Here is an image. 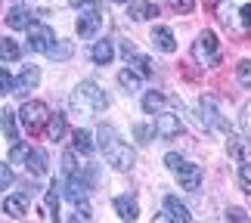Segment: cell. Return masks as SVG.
<instances>
[{
  "instance_id": "obj_1",
  "label": "cell",
  "mask_w": 251,
  "mask_h": 223,
  "mask_svg": "<svg viewBox=\"0 0 251 223\" xmlns=\"http://www.w3.org/2000/svg\"><path fill=\"white\" fill-rule=\"evenodd\" d=\"M96 137H100V149L105 152V158L115 171H130L133 164H137V155L127 143L118 140V133H115L112 124H100V130H96Z\"/></svg>"
},
{
  "instance_id": "obj_2",
  "label": "cell",
  "mask_w": 251,
  "mask_h": 223,
  "mask_svg": "<svg viewBox=\"0 0 251 223\" xmlns=\"http://www.w3.org/2000/svg\"><path fill=\"white\" fill-rule=\"evenodd\" d=\"M217 19L226 31L251 34V0H217Z\"/></svg>"
},
{
  "instance_id": "obj_3",
  "label": "cell",
  "mask_w": 251,
  "mask_h": 223,
  "mask_svg": "<svg viewBox=\"0 0 251 223\" xmlns=\"http://www.w3.org/2000/svg\"><path fill=\"white\" fill-rule=\"evenodd\" d=\"M72 109L81 112V115H100L109 109V96L105 90H100L93 81H81L78 90L72 93Z\"/></svg>"
},
{
  "instance_id": "obj_4",
  "label": "cell",
  "mask_w": 251,
  "mask_h": 223,
  "mask_svg": "<svg viewBox=\"0 0 251 223\" xmlns=\"http://www.w3.org/2000/svg\"><path fill=\"white\" fill-rule=\"evenodd\" d=\"M19 121H22V127L31 133V137H37V133L47 127V121H50V109H47V102L31 99L19 109Z\"/></svg>"
},
{
  "instance_id": "obj_5",
  "label": "cell",
  "mask_w": 251,
  "mask_h": 223,
  "mask_svg": "<svg viewBox=\"0 0 251 223\" xmlns=\"http://www.w3.org/2000/svg\"><path fill=\"white\" fill-rule=\"evenodd\" d=\"M192 59L199 65H217L220 62V41L214 31H201L192 41Z\"/></svg>"
},
{
  "instance_id": "obj_6",
  "label": "cell",
  "mask_w": 251,
  "mask_h": 223,
  "mask_svg": "<svg viewBox=\"0 0 251 223\" xmlns=\"http://www.w3.org/2000/svg\"><path fill=\"white\" fill-rule=\"evenodd\" d=\"M53 44H56V34H53L50 25H44V22L28 25V47H31L34 53H50Z\"/></svg>"
},
{
  "instance_id": "obj_7",
  "label": "cell",
  "mask_w": 251,
  "mask_h": 223,
  "mask_svg": "<svg viewBox=\"0 0 251 223\" xmlns=\"http://www.w3.org/2000/svg\"><path fill=\"white\" fill-rule=\"evenodd\" d=\"M90 186L93 183L84 177L81 171H75V173H69V180H65V186H62V196L69 198V201H75V205H81V201L90 196Z\"/></svg>"
},
{
  "instance_id": "obj_8",
  "label": "cell",
  "mask_w": 251,
  "mask_h": 223,
  "mask_svg": "<svg viewBox=\"0 0 251 223\" xmlns=\"http://www.w3.org/2000/svg\"><path fill=\"white\" fill-rule=\"evenodd\" d=\"M199 115H201V124H205L208 130H226L229 133V124L220 118V112H217V102H214V96H201L199 99Z\"/></svg>"
},
{
  "instance_id": "obj_9",
  "label": "cell",
  "mask_w": 251,
  "mask_h": 223,
  "mask_svg": "<svg viewBox=\"0 0 251 223\" xmlns=\"http://www.w3.org/2000/svg\"><path fill=\"white\" fill-rule=\"evenodd\" d=\"M174 173H177V180H180V189H186V192H199L201 189V168L199 164L180 161L177 168H174Z\"/></svg>"
},
{
  "instance_id": "obj_10",
  "label": "cell",
  "mask_w": 251,
  "mask_h": 223,
  "mask_svg": "<svg viewBox=\"0 0 251 223\" xmlns=\"http://www.w3.org/2000/svg\"><path fill=\"white\" fill-rule=\"evenodd\" d=\"M183 133V124L177 115H171V112H158V118H155V137L161 140H177Z\"/></svg>"
},
{
  "instance_id": "obj_11",
  "label": "cell",
  "mask_w": 251,
  "mask_h": 223,
  "mask_svg": "<svg viewBox=\"0 0 251 223\" xmlns=\"http://www.w3.org/2000/svg\"><path fill=\"white\" fill-rule=\"evenodd\" d=\"M155 220H180V223H189L192 214H189V208L183 205L177 196H168V198H165V211H161Z\"/></svg>"
},
{
  "instance_id": "obj_12",
  "label": "cell",
  "mask_w": 251,
  "mask_h": 223,
  "mask_svg": "<svg viewBox=\"0 0 251 223\" xmlns=\"http://www.w3.org/2000/svg\"><path fill=\"white\" fill-rule=\"evenodd\" d=\"M102 28V9H90V13H81V19H78V34L84 37H93L96 31Z\"/></svg>"
},
{
  "instance_id": "obj_13",
  "label": "cell",
  "mask_w": 251,
  "mask_h": 223,
  "mask_svg": "<svg viewBox=\"0 0 251 223\" xmlns=\"http://www.w3.org/2000/svg\"><path fill=\"white\" fill-rule=\"evenodd\" d=\"M28 192H16V196H6L3 198V211L9 217H16V220H22L25 214H28Z\"/></svg>"
},
{
  "instance_id": "obj_14",
  "label": "cell",
  "mask_w": 251,
  "mask_h": 223,
  "mask_svg": "<svg viewBox=\"0 0 251 223\" xmlns=\"http://www.w3.org/2000/svg\"><path fill=\"white\" fill-rule=\"evenodd\" d=\"M127 16L133 19V22H146V19L158 16V6H155V0H130Z\"/></svg>"
},
{
  "instance_id": "obj_15",
  "label": "cell",
  "mask_w": 251,
  "mask_h": 223,
  "mask_svg": "<svg viewBox=\"0 0 251 223\" xmlns=\"http://www.w3.org/2000/svg\"><path fill=\"white\" fill-rule=\"evenodd\" d=\"M41 84V69L37 65H25L22 74H19V81H16V93H28V90H34V87Z\"/></svg>"
},
{
  "instance_id": "obj_16",
  "label": "cell",
  "mask_w": 251,
  "mask_h": 223,
  "mask_svg": "<svg viewBox=\"0 0 251 223\" xmlns=\"http://www.w3.org/2000/svg\"><path fill=\"white\" fill-rule=\"evenodd\" d=\"M47 168H50V161H47V152H41V149H28L25 171H28V173H34V177H44Z\"/></svg>"
},
{
  "instance_id": "obj_17",
  "label": "cell",
  "mask_w": 251,
  "mask_h": 223,
  "mask_svg": "<svg viewBox=\"0 0 251 223\" xmlns=\"http://www.w3.org/2000/svg\"><path fill=\"white\" fill-rule=\"evenodd\" d=\"M152 44H155L161 53H174V50H177V41H174V31H171V28H165V25L152 28Z\"/></svg>"
},
{
  "instance_id": "obj_18",
  "label": "cell",
  "mask_w": 251,
  "mask_h": 223,
  "mask_svg": "<svg viewBox=\"0 0 251 223\" xmlns=\"http://www.w3.org/2000/svg\"><path fill=\"white\" fill-rule=\"evenodd\" d=\"M31 22H34V16H31V9H28V6H13L6 13V25L16 28V31H19V28H28Z\"/></svg>"
},
{
  "instance_id": "obj_19",
  "label": "cell",
  "mask_w": 251,
  "mask_h": 223,
  "mask_svg": "<svg viewBox=\"0 0 251 223\" xmlns=\"http://www.w3.org/2000/svg\"><path fill=\"white\" fill-rule=\"evenodd\" d=\"M16 118H19V115L9 112V109L0 112V130H3L6 143H16V140H19V124H16Z\"/></svg>"
},
{
  "instance_id": "obj_20",
  "label": "cell",
  "mask_w": 251,
  "mask_h": 223,
  "mask_svg": "<svg viewBox=\"0 0 251 223\" xmlns=\"http://www.w3.org/2000/svg\"><path fill=\"white\" fill-rule=\"evenodd\" d=\"M90 59H93L96 65H109V62L115 59V47H112V41H96L93 50H90Z\"/></svg>"
},
{
  "instance_id": "obj_21",
  "label": "cell",
  "mask_w": 251,
  "mask_h": 223,
  "mask_svg": "<svg viewBox=\"0 0 251 223\" xmlns=\"http://www.w3.org/2000/svg\"><path fill=\"white\" fill-rule=\"evenodd\" d=\"M115 211H118L121 220H137L140 217V208H137V201H133L130 196H118V198H115Z\"/></svg>"
},
{
  "instance_id": "obj_22",
  "label": "cell",
  "mask_w": 251,
  "mask_h": 223,
  "mask_svg": "<svg viewBox=\"0 0 251 223\" xmlns=\"http://www.w3.org/2000/svg\"><path fill=\"white\" fill-rule=\"evenodd\" d=\"M65 130H69V124H65V115H50V121H47V137L53 143H59L65 137Z\"/></svg>"
},
{
  "instance_id": "obj_23",
  "label": "cell",
  "mask_w": 251,
  "mask_h": 223,
  "mask_svg": "<svg viewBox=\"0 0 251 223\" xmlns=\"http://www.w3.org/2000/svg\"><path fill=\"white\" fill-rule=\"evenodd\" d=\"M140 77H143V74H140V72H133V69L118 72V84H121V90L127 93V96H130V93H137V90H140Z\"/></svg>"
},
{
  "instance_id": "obj_24",
  "label": "cell",
  "mask_w": 251,
  "mask_h": 223,
  "mask_svg": "<svg viewBox=\"0 0 251 223\" xmlns=\"http://www.w3.org/2000/svg\"><path fill=\"white\" fill-rule=\"evenodd\" d=\"M161 109H165V93L149 90L146 96H143V112H146V115H158Z\"/></svg>"
},
{
  "instance_id": "obj_25",
  "label": "cell",
  "mask_w": 251,
  "mask_h": 223,
  "mask_svg": "<svg viewBox=\"0 0 251 223\" xmlns=\"http://www.w3.org/2000/svg\"><path fill=\"white\" fill-rule=\"evenodd\" d=\"M72 140H75V152H84V155L93 152V133H90V130L78 127V130L72 133Z\"/></svg>"
},
{
  "instance_id": "obj_26",
  "label": "cell",
  "mask_w": 251,
  "mask_h": 223,
  "mask_svg": "<svg viewBox=\"0 0 251 223\" xmlns=\"http://www.w3.org/2000/svg\"><path fill=\"white\" fill-rule=\"evenodd\" d=\"M72 53H75V44H72V41H56L47 56H50V59H56V62H65V59H72Z\"/></svg>"
},
{
  "instance_id": "obj_27",
  "label": "cell",
  "mask_w": 251,
  "mask_h": 223,
  "mask_svg": "<svg viewBox=\"0 0 251 223\" xmlns=\"http://www.w3.org/2000/svg\"><path fill=\"white\" fill-rule=\"evenodd\" d=\"M19 44L13 41V37H0V59L3 62H13V59H19Z\"/></svg>"
},
{
  "instance_id": "obj_28",
  "label": "cell",
  "mask_w": 251,
  "mask_h": 223,
  "mask_svg": "<svg viewBox=\"0 0 251 223\" xmlns=\"http://www.w3.org/2000/svg\"><path fill=\"white\" fill-rule=\"evenodd\" d=\"M130 65H133V69H137L143 77L155 74V65H152V59H149V56H140V53H133V56H130Z\"/></svg>"
},
{
  "instance_id": "obj_29",
  "label": "cell",
  "mask_w": 251,
  "mask_h": 223,
  "mask_svg": "<svg viewBox=\"0 0 251 223\" xmlns=\"http://www.w3.org/2000/svg\"><path fill=\"white\" fill-rule=\"evenodd\" d=\"M236 77H239V84H242L245 90H251V59H242L236 65Z\"/></svg>"
},
{
  "instance_id": "obj_30",
  "label": "cell",
  "mask_w": 251,
  "mask_h": 223,
  "mask_svg": "<svg viewBox=\"0 0 251 223\" xmlns=\"http://www.w3.org/2000/svg\"><path fill=\"white\" fill-rule=\"evenodd\" d=\"M245 149H248V143H245L242 137H233V133H229L226 152H229V155H236V158H245Z\"/></svg>"
},
{
  "instance_id": "obj_31",
  "label": "cell",
  "mask_w": 251,
  "mask_h": 223,
  "mask_svg": "<svg viewBox=\"0 0 251 223\" xmlns=\"http://www.w3.org/2000/svg\"><path fill=\"white\" fill-rule=\"evenodd\" d=\"M133 137H137V143H152V137H155V127H149V124H133Z\"/></svg>"
},
{
  "instance_id": "obj_32",
  "label": "cell",
  "mask_w": 251,
  "mask_h": 223,
  "mask_svg": "<svg viewBox=\"0 0 251 223\" xmlns=\"http://www.w3.org/2000/svg\"><path fill=\"white\" fill-rule=\"evenodd\" d=\"M44 205H47V217L56 220V214H59V196H56V186L47 192V198H44Z\"/></svg>"
},
{
  "instance_id": "obj_33",
  "label": "cell",
  "mask_w": 251,
  "mask_h": 223,
  "mask_svg": "<svg viewBox=\"0 0 251 223\" xmlns=\"http://www.w3.org/2000/svg\"><path fill=\"white\" fill-rule=\"evenodd\" d=\"M239 189L251 192V161H242V168H239Z\"/></svg>"
},
{
  "instance_id": "obj_34",
  "label": "cell",
  "mask_w": 251,
  "mask_h": 223,
  "mask_svg": "<svg viewBox=\"0 0 251 223\" xmlns=\"http://www.w3.org/2000/svg\"><path fill=\"white\" fill-rule=\"evenodd\" d=\"M28 149H31V146H25V143H13L9 161H13V164H25V158H28Z\"/></svg>"
},
{
  "instance_id": "obj_35",
  "label": "cell",
  "mask_w": 251,
  "mask_h": 223,
  "mask_svg": "<svg viewBox=\"0 0 251 223\" xmlns=\"http://www.w3.org/2000/svg\"><path fill=\"white\" fill-rule=\"evenodd\" d=\"M0 93H16V81H13V74H9L6 69H0Z\"/></svg>"
},
{
  "instance_id": "obj_36",
  "label": "cell",
  "mask_w": 251,
  "mask_h": 223,
  "mask_svg": "<svg viewBox=\"0 0 251 223\" xmlns=\"http://www.w3.org/2000/svg\"><path fill=\"white\" fill-rule=\"evenodd\" d=\"M168 3H171L174 13H180V16H186V13L196 9V0H168Z\"/></svg>"
},
{
  "instance_id": "obj_37",
  "label": "cell",
  "mask_w": 251,
  "mask_h": 223,
  "mask_svg": "<svg viewBox=\"0 0 251 223\" xmlns=\"http://www.w3.org/2000/svg\"><path fill=\"white\" fill-rule=\"evenodd\" d=\"M9 183H13V171H9V164L0 161V189H6Z\"/></svg>"
},
{
  "instance_id": "obj_38",
  "label": "cell",
  "mask_w": 251,
  "mask_h": 223,
  "mask_svg": "<svg viewBox=\"0 0 251 223\" xmlns=\"http://www.w3.org/2000/svg\"><path fill=\"white\" fill-rule=\"evenodd\" d=\"M72 6H78V9H102V0H72Z\"/></svg>"
},
{
  "instance_id": "obj_39",
  "label": "cell",
  "mask_w": 251,
  "mask_h": 223,
  "mask_svg": "<svg viewBox=\"0 0 251 223\" xmlns=\"http://www.w3.org/2000/svg\"><path fill=\"white\" fill-rule=\"evenodd\" d=\"M62 168H65V173H75V171H78V164H75V152H65L62 155Z\"/></svg>"
},
{
  "instance_id": "obj_40",
  "label": "cell",
  "mask_w": 251,
  "mask_h": 223,
  "mask_svg": "<svg viewBox=\"0 0 251 223\" xmlns=\"http://www.w3.org/2000/svg\"><path fill=\"white\" fill-rule=\"evenodd\" d=\"M90 217H93V211L87 208L84 201H81V205H78V211H75V214H72V220H90Z\"/></svg>"
},
{
  "instance_id": "obj_41",
  "label": "cell",
  "mask_w": 251,
  "mask_h": 223,
  "mask_svg": "<svg viewBox=\"0 0 251 223\" xmlns=\"http://www.w3.org/2000/svg\"><path fill=\"white\" fill-rule=\"evenodd\" d=\"M226 220H248V214L242 208H226Z\"/></svg>"
},
{
  "instance_id": "obj_42",
  "label": "cell",
  "mask_w": 251,
  "mask_h": 223,
  "mask_svg": "<svg viewBox=\"0 0 251 223\" xmlns=\"http://www.w3.org/2000/svg\"><path fill=\"white\" fill-rule=\"evenodd\" d=\"M242 127H245V133L251 137V105H245V112H242Z\"/></svg>"
},
{
  "instance_id": "obj_43",
  "label": "cell",
  "mask_w": 251,
  "mask_h": 223,
  "mask_svg": "<svg viewBox=\"0 0 251 223\" xmlns=\"http://www.w3.org/2000/svg\"><path fill=\"white\" fill-rule=\"evenodd\" d=\"M180 161H183V158H180V155H177V152H168V155H165V164H168V168H171V171H174V168H177V164H180Z\"/></svg>"
},
{
  "instance_id": "obj_44",
  "label": "cell",
  "mask_w": 251,
  "mask_h": 223,
  "mask_svg": "<svg viewBox=\"0 0 251 223\" xmlns=\"http://www.w3.org/2000/svg\"><path fill=\"white\" fill-rule=\"evenodd\" d=\"M115 3H130V0H115Z\"/></svg>"
}]
</instances>
